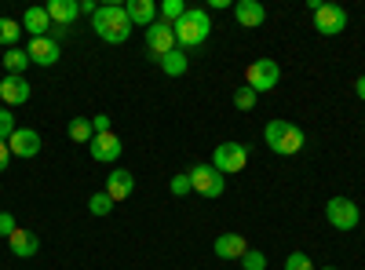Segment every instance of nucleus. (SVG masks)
<instances>
[{
    "label": "nucleus",
    "mask_w": 365,
    "mask_h": 270,
    "mask_svg": "<svg viewBox=\"0 0 365 270\" xmlns=\"http://www.w3.org/2000/svg\"><path fill=\"white\" fill-rule=\"evenodd\" d=\"M77 8H81V15H96V4H91V0H77Z\"/></svg>",
    "instance_id": "nucleus-36"
},
{
    "label": "nucleus",
    "mask_w": 365,
    "mask_h": 270,
    "mask_svg": "<svg viewBox=\"0 0 365 270\" xmlns=\"http://www.w3.org/2000/svg\"><path fill=\"white\" fill-rule=\"evenodd\" d=\"M91 29L106 41V44H125L132 37V22H128V11L120 4H103L96 8V15H91Z\"/></svg>",
    "instance_id": "nucleus-1"
},
{
    "label": "nucleus",
    "mask_w": 365,
    "mask_h": 270,
    "mask_svg": "<svg viewBox=\"0 0 365 270\" xmlns=\"http://www.w3.org/2000/svg\"><path fill=\"white\" fill-rule=\"evenodd\" d=\"M91 132H96V135L110 132V117L106 113H96V117H91Z\"/></svg>",
    "instance_id": "nucleus-34"
},
{
    "label": "nucleus",
    "mask_w": 365,
    "mask_h": 270,
    "mask_svg": "<svg viewBox=\"0 0 365 270\" xmlns=\"http://www.w3.org/2000/svg\"><path fill=\"white\" fill-rule=\"evenodd\" d=\"M8 161H11V150H8V142H0V175L8 172Z\"/></svg>",
    "instance_id": "nucleus-35"
},
{
    "label": "nucleus",
    "mask_w": 365,
    "mask_h": 270,
    "mask_svg": "<svg viewBox=\"0 0 365 270\" xmlns=\"http://www.w3.org/2000/svg\"><path fill=\"white\" fill-rule=\"evenodd\" d=\"M182 15H187V8H182V0H165V4H161V19H165V22H172V26H175Z\"/></svg>",
    "instance_id": "nucleus-28"
},
{
    "label": "nucleus",
    "mask_w": 365,
    "mask_h": 270,
    "mask_svg": "<svg viewBox=\"0 0 365 270\" xmlns=\"http://www.w3.org/2000/svg\"><path fill=\"white\" fill-rule=\"evenodd\" d=\"M212 252H216L220 259H241L249 252V245H245V237H241V234H220L216 245H212Z\"/></svg>",
    "instance_id": "nucleus-18"
},
{
    "label": "nucleus",
    "mask_w": 365,
    "mask_h": 270,
    "mask_svg": "<svg viewBox=\"0 0 365 270\" xmlns=\"http://www.w3.org/2000/svg\"><path fill=\"white\" fill-rule=\"evenodd\" d=\"M15 132H19V125H15V113H11L8 106H0V142H8Z\"/></svg>",
    "instance_id": "nucleus-26"
},
{
    "label": "nucleus",
    "mask_w": 365,
    "mask_h": 270,
    "mask_svg": "<svg viewBox=\"0 0 365 270\" xmlns=\"http://www.w3.org/2000/svg\"><path fill=\"white\" fill-rule=\"evenodd\" d=\"M8 245H11V252H15L19 259H29V256H37V252H41L37 234H29V230H15V234L8 237Z\"/></svg>",
    "instance_id": "nucleus-20"
},
{
    "label": "nucleus",
    "mask_w": 365,
    "mask_h": 270,
    "mask_svg": "<svg viewBox=\"0 0 365 270\" xmlns=\"http://www.w3.org/2000/svg\"><path fill=\"white\" fill-rule=\"evenodd\" d=\"M125 11H128V22L132 26H143V29H150V26L158 22V15H161V8L154 4V0H128Z\"/></svg>",
    "instance_id": "nucleus-15"
},
{
    "label": "nucleus",
    "mask_w": 365,
    "mask_h": 270,
    "mask_svg": "<svg viewBox=\"0 0 365 270\" xmlns=\"http://www.w3.org/2000/svg\"><path fill=\"white\" fill-rule=\"evenodd\" d=\"M120 150H125V142H120V135H113V132L91 135V142H88V154L96 157L99 165H113L120 157Z\"/></svg>",
    "instance_id": "nucleus-9"
},
{
    "label": "nucleus",
    "mask_w": 365,
    "mask_h": 270,
    "mask_svg": "<svg viewBox=\"0 0 365 270\" xmlns=\"http://www.w3.org/2000/svg\"><path fill=\"white\" fill-rule=\"evenodd\" d=\"M146 48H150V55H154L158 63H161L168 51H175L179 44H175V29H172V22L158 19L154 26H150V29H146Z\"/></svg>",
    "instance_id": "nucleus-7"
},
{
    "label": "nucleus",
    "mask_w": 365,
    "mask_h": 270,
    "mask_svg": "<svg viewBox=\"0 0 365 270\" xmlns=\"http://www.w3.org/2000/svg\"><path fill=\"white\" fill-rule=\"evenodd\" d=\"M91 135H96V132H91V117H73V121H70V139L88 146Z\"/></svg>",
    "instance_id": "nucleus-25"
},
{
    "label": "nucleus",
    "mask_w": 365,
    "mask_h": 270,
    "mask_svg": "<svg viewBox=\"0 0 365 270\" xmlns=\"http://www.w3.org/2000/svg\"><path fill=\"white\" fill-rule=\"evenodd\" d=\"M113 204H117V201H113L106 190H99V194H91V197H88V212H91V216H110V212H113Z\"/></svg>",
    "instance_id": "nucleus-24"
},
{
    "label": "nucleus",
    "mask_w": 365,
    "mask_h": 270,
    "mask_svg": "<svg viewBox=\"0 0 365 270\" xmlns=\"http://www.w3.org/2000/svg\"><path fill=\"white\" fill-rule=\"evenodd\" d=\"M19 33H22V22H15V19H0V48H15V41H19Z\"/></svg>",
    "instance_id": "nucleus-23"
},
{
    "label": "nucleus",
    "mask_w": 365,
    "mask_h": 270,
    "mask_svg": "<svg viewBox=\"0 0 365 270\" xmlns=\"http://www.w3.org/2000/svg\"><path fill=\"white\" fill-rule=\"evenodd\" d=\"M303 146H307V135H303V128H299V125H289V128H285V135L278 139V146H274V154L292 157V154H299Z\"/></svg>",
    "instance_id": "nucleus-19"
},
{
    "label": "nucleus",
    "mask_w": 365,
    "mask_h": 270,
    "mask_svg": "<svg viewBox=\"0 0 365 270\" xmlns=\"http://www.w3.org/2000/svg\"><path fill=\"white\" fill-rule=\"evenodd\" d=\"M168 190H172L175 197H187V194H194V187H190V175H175L172 183H168Z\"/></svg>",
    "instance_id": "nucleus-31"
},
{
    "label": "nucleus",
    "mask_w": 365,
    "mask_h": 270,
    "mask_svg": "<svg viewBox=\"0 0 365 270\" xmlns=\"http://www.w3.org/2000/svg\"><path fill=\"white\" fill-rule=\"evenodd\" d=\"M22 29L29 33V41H37V37H48V29H55V26H51V19H48L44 8H26V15H22Z\"/></svg>",
    "instance_id": "nucleus-17"
},
{
    "label": "nucleus",
    "mask_w": 365,
    "mask_h": 270,
    "mask_svg": "<svg viewBox=\"0 0 365 270\" xmlns=\"http://www.w3.org/2000/svg\"><path fill=\"white\" fill-rule=\"evenodd\" d=\"M187 175H190V187H194V194H201V197H220V194L227 190V179H223V172H216L212 165H194Z\"/></svg>",
    "instance_id": "nucleus-5"
},
{
    "label": "nucleus",
    "mask_w": 365,
    "mask_h": 270,
    "mask_svg": "<svg viewBox=\"0 0 365 270\" xmlns=\"http://www.w3.org/2000/svg\"><path fill=\"white\" fill-rule=\"evenodd\" d=\"M354 92H358V99H361V103H365V73H361V77H358V84H354Z\"/></svg>",
    "instance_id": "nucleus-37"
},
{
    "label": "nucleus",
    "mask_w": 365,
    "mask_h": 270,
    "mask_svg": "<svg viewBox=\"0 0 365 270\" xmlns=\"http://www.w3.org/2000/svg\"><path fill=\"white\" fill-rule=\"evenodd\" d=\"M325 219H329V227H336V230H354L358 219H361V212H358V204L351 197H329Z\"/></svg>",
    "instance_id": "nucleus-6"
},
{
    "label": "nucleus",
    "mask_w": 365,
    "mask_h": 270,
    "mask_svg": "<svg viewBox=\"0 0 365 270\" xmlns=\"http://www.w3.org/2000/svg\"><path fill=\"white\" fill-rule=\"evenodd\" d=\"M172 29H175V44L187 51V48H197V44L208 41L212 19H208V11H201V8H187V15H182Z\"/></svg>",
    "instance_id": "nucleus-2"
},
{
    "label": "nucleus",
    "mask_w": 365,
    "mask_h": 270,
    "mask_svg": "<svg viewBox=\"0 0 365 270\" xmlns=\"http://www.w3.org/2000/svg\"><path fill=\"white\" fill-rule=\"evenodd\" d=\"M8 150H11V157H37V154H41V135H37V128H19V132L8 139Z\"/></svg>",
    "instance_id": "nucleus-11"
},
{
    "label": "nucleus",
    "mask_w": 365,
    "mask_h": 270,
    "mask_svg": "<svg viewBox=\"0 0 365 270\" xmlns=\"http://www.w3.org/2000/svg\"><path fill=\"white\" fill-rule=\"evenodd\" d=\"M249 165V146L245 142H223L216 146V154H212V168L223 172V175H234Z\"/></svg>",
    "instance_id": "nucleus-4"
},
{
    "label": "nucleus",
    "mask_w": 365,
    "mask_h": 270,
    "mask_svg": "<svg viewBox=\"0 0 365 270\" xmlns=\"http://www.w3.org/2000/svg\"><path fill=\"white\" fill-rule=\"evenodd\" d=\"M15 230H19L15 216H11V212H0V237H11Z\"/></svg>",
    "instance_id": "nucleus-33"
},
{
    "label": "nucleus",
    "mask_w": 365,
    "mask_h": 270,
    "mask_svg": "<svg viewBox=\"0 0 365 270\" xmlns=\"http://www.w3.org/2000/svg\"><path fill=\"white\" fill-rule=\"evenodd\" d=\"M237 263H241V270H267V256H263V252H256V249H249Z\"/></svg>",
    "instance_id": "nucleus-30"
},
{
    "label": "nucleus",
    "mask_w": 365,
    "mask_h": 270,
    "mask_svg": "<svg viewBox=\"0 0 365 270\" xmlns=\"http://www.w3.org/2000/svg\"><path fill=\"white\" fill-rule=\"evenodd\" d=\"M132 190H135V175H132L128 168H113V172L106 175V194H110L113 201H128Z\"/></svg>",
    "instance_id": "nucleus-14"
},
{
    "label": "nucleus",
    "mask_w": 365,
    "mask_h": 270,
    "mask_svg": "<svg viewBox=\"0 0 365 270\" xmlns=\"http://www.w3.org/2000/svg\"><path fill=\"white\" fill-rule=\"evenodd\" d=\"M234 19L241 29H259L267 22V8L259 4V0H237L234 4Z\"/></svg>",
    "instance_id": "nucleus-12"
},
{
    "label": "nucleus",
    "mask_w": 365,
    "mask_h": 270,
    "mask_svg": "<svg viewBox=\"0 0 365 270\" xmlns=\"http://www.w3.org/2000/svg\"><path fill=\"white\" fill-rule=\"evenodd\" d=\"M187 51H182V48H175V51H168L165 58H161V70L168 73V77H182V73H187Z\"/></svg>",
    "instance_id": "nucleus-21"
},
{
    "label": "nucleus",
    "mask_w": 365,
    "mask_h": 270,
    "mask_svg": "<svg viewBox=\"0 0 365 270\" xmlns=\"http://www.w3.org/2000/svg\"><path fill=\"white\" fill-rule=\"evenodd\" d=\"M282 81V66L274 63V58H256V63L245 70V84L252 88V92H270V88H278Z\"/></svg>",
    "instance_id": "nucleus-3"
},
{
    "label": "nucleus",
    "mask_w": 365,
    "mask_h": 270,
    "mask_svg": "<svg viewBox=\"0 0 365 270\" xmlns=\"http://www.w3.org/2000/svg\"><path fill=\"white\" fill-rule=\"evenodd\" d=\"M26 66H29V55H26L22 48H8V51H4V70H8L11 77H22Z\"/></svg>",
    "instance_id": "nucleus-22"
},
{
    "label": "nucleus",
    "mask_w": 365,
    "mask_h": 270,
    "mask_svg": "<svg viewBox=\"0 0 365 270\" xmlns=\"http://www.w3.org/2000/svg\"><path fill=\"white\" fill-rule=\"evenodd\" d=\"M0 99H4V106L8 110H15V106H22V103H29V81L26 77H4L0 81Z\"/></svg>",
    "instance_id": "nucleus-13"
},
{
    "label": "nucleus",
    "mask_w": 365,
    "mask_h": 270,
    "mask_svg": "<svg viewBox=\"0 0 365 270\" xmlns=\"http://www.w3.org/2000/svg\"><path fill=\"white\" fill-rule=\"evenodd\" d=\"M26 55H29V63H34V66H55V63H58V55H63V48H58V41L48 33V37L29 41Z\"/></svg>",
    "instance_id": "nucleus-10"
},
{
    "label": "nucleus",
    "mask_w": 365,
    "mask_h": 270,
    "mask_svg": "<svg viewBox=\"0 0 365 270\" xmlns=\"http://www.w3.org/2000/svg\"><path fill=\"white\" fill-rule=\"evenodd\" d=\"M44 11H48L51 26H58V29H70V26H73V19L81 15L77 0H51V4H44Z\"/></svg>",
    "instance_id": "nucleus-16"
},
{
    "label": "nucleus",
    "mask_w": 365,
    "mask_h": 270,
    "mask_svg": "<svg viewBox=\"0 0 365 270\" xmlns=\"http://www.w3.org/2000/svg\"><path fill=\"white\" fill-rule=\"evenodd\" d=\"M322 270H336V266H322Z\"/></svg>",
    "instance_id": "nucleus-38"
},
{
    "label": "nucleus",
    "mask_w": 365,
    "mask_h": 270,
    "mask_svg": "<svg viewBox=\"0 0 365 270\" xmlns=\"http://www.w3.org/2000/svg\"><path fill=\"white\" fill-rule=\"evenodd\" d=\"M285 270H314V263H311V256H303V252H292V256L285 259Z\"/></svg>",
    "instance_id": "nucleus-32"
},
{
    "label": "nucleus",
    "mask_w": 365,
    "mask_h": 270,
    "mask_svg": "<svg viewBox=\"0 0 365 270\" xmlns=\"http://www.w3.org/2000/svg\"><path fill=\"white\" fill-rule=\"evenodd\" d=\"M256 99H259V95L252 92L249 84H245V88H237V92H234V106H237L241 113H245V110H252V106H256Z\"/></svg>",
    "instance_id": "nucleus-29"
},
{
    "label": "nucleus",
    "mask_w": 365,
    "mask_h": 270,
    "mask_svg": "<svg viewBox=\"0 0 365 270\" xmlns=\"http://www.w3.org/2000/svg\"><path fill=\"white\" fill-rule=\"evenodd\" d=\"M314 29H318L322 37L344 33V29H347V11H344L340 4H322V8L314 11Z\"/></svg>",
    "instance_id": "nucleus-8"
},
{
    "label": "nucleus",
    "mask_w": 365,
    "mask_h": 270,
    "mask_svg": "<svg viewBox=\"0 0 365 270\" xmlns=\"http://www.w3.org/2000/svg\"><path fill=\"white\" fill-rule=\"evenodd\" d=\"M292 121H267V128H263V139H267V146L274 150V146H278V139L285 135V128H289Z\"/></svg>",
    "instance_id": "nucleus-27"
}]
</instances>
